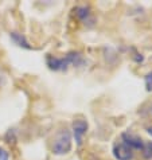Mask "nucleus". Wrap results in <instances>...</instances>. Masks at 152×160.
<instances>
[{
  "label": "nucleus",
  "instance_id": "nucleus-1",
  "mask_svg": "<svg viewBox=\"0 0 152 160\" xmlns=\"http://www.w3.org/2000/svg\"><path fill=\"white\" fill-rule=\"evenodd\" d=\"M46 63L50 70L54 72H63L68 70L70 66H81L85 63V59L81 52L78 51H70L63 57H54V55H47L46 57Z\"/></svg>",
  "mask_w": 152,
  "mask_h": 160
},
{
  "label": "nucleus",
  "instance_id": "nucleus-2",
  "mask_svg": "<svg viewBox=\"0 0 152 160\" xmlns=\"http://www.w3.org/2000/svg\"><path fill=\"white\" fill-rule=\"evenodd\" d=\"M71 144H73L71 132L69 129H66V128H62V129L58 131L57 135L54 136L51 151L54 155L62 156V155H66L71 151Z\"/></svg>",
  "mask_w": 152,
  "mask_h": 160
},
{
  "label": "nucleus",
  "instance_id": "nucleus-3",
  "mask_svg": "<svg viewBox=\"0 0 152 160\" xmlns=\"http://www.w3.org/2000/svg\"><path fill=\"white\" fill-rule=\"evenodd\" d=\"M89 129V124L85 118H75L71 124V136L74 137L75 143L79 147L84 141V136Z\"/></svg>",
  "mask_w": 152,
  "mask_h": 160
},
{
  "label": "nucleus",
  "instance_id": "nucleus-4",
  "mask_svg": "<svg viewBox=\"0 0 152 160\" xmlns=\"http://www.w3.org/2000/svg\"><path fill=\"white\" fill-rule=\"evenodd\" d=\"M112 153L116 160H132L135 156V152L131 147H128L123 141H119L113 145V149H112Z\"/></svg>",
  "mask_w": 152,
  "mask_h": 160
},
{
  "label": "nucleus",
  "instance_id": "nucleus-5",
  "mask_svg": "<svg viewBox=\"0 0 152 160\" xmlns=\"http://www.w3.org/2000/svg\"><path fill=\"white\" fill-rule=\"evenodd\" d=\"M74 15L77 16L78 20H81L85 26H93L94 24V18H93V12L89 6H78L74 10Z\"/></svg>",
  "mask_w": 152,
  "mask_h": 160
},
{
  "label": "nucleus",
  "instance_id": "nucleus-6",
  "mask_svg": "<svg viewBox=\"0 0 152 160\" xmlns=\"http://www.w3.org/2000/svg\"><path fill=\"white\" fill-rule=\"evenodd\" d=\"M121 141L127 144L128 147H131L133 151H141L143 145H144V140H143L140 136L133 135V133H129V132H124L121 135Z\"/></svg>",
  "mask_w": 152,
  "mask_h": 160
},
{
  "label": "nucleus",
  "instance_id": "nucleus-7",
  "mask_svg": "<svg viewBox=\"0 0 152 160\" xmlns=\"http://www.w3.org/2000/svg\"><path fill=\"white\" fill-rule=\"evenodd\" d=\"M10 38H11V41L16 44V46H19L22 48H27V50H30V48H31L27 38H26L23 34L16 32V31H12V32H10Z\"/></svg>",
  "mask_w": 152,
  "mask_h": 160
},
{
  "label": "nucleus",
  "instance_id": "nucleus-8",
  "mask_svg": "<svg viewBox=\"0 0 152 160\" xmlns=\"http://www.w3.org/2000/svg\"><path fill=\"white\" fill-rule=\"evenodd\" d=\"M141 155L145 160H152V141H144Z\"/></svg>",
  "mask_w": 152,
  "mask_h": 160
},
{
  "label": "nucleus",
  "instance_id": "nucleus-9",
  "mask_svg": "<svg viewBox=\"0 0 152 160\" xmlns=\"http://www.w3.org/2000/svg\"><path fill=\"white\" fill-rule=\"evenodd\" d=\"M144 81H145V89H147L148 92H151V90H152V72H149V73L145 74Z\"/></svg>",
  "mask_w": 152,
  "mask_h": 160
},
{
  "label": "nucleus",
  "instance_id": "nucleus-10",
  "mask_svg": "<svg viewBox=\"0 0 152 160\" xmlns=\"http://www.w3.org/2000/svg\"><path fill=\"white\" fill-rule=\"evenodd\" d=\"M0 160H10V152L3 147H0Z\"/></svg>",
  "mask_w": 152,
  "mask_h": 160
},
{
  "label": "nucleus",
  "instance_id": "nucleus-11",
  "mask_svg": "<svg viewBox=\"0 0 152 160\" xmlns=\"http://www.w3.org/2000/svg\"><path fill=\"white\" fill-rule=\"evenodd\" d=\"M147 133H148V135L152 137V125L151 127H148V128H147Z\"/></svg>",
  "mask_w": 152,
  "mask_h": 160
},
{
  "label": "nucleus",
  "instance_id": "nucleus-12",
  "mask_svg": "<svg viewBox=\"0 0 152 160\" xmlns=\"http://www.w3.org/2000/svg\"><path fill=\"white\" fill-rule=\"evenodd\" d=\"M151 112H152V108H151Z\"/></svg>",
  "mask_w": 152,
  "mask_h": 160
}]
</instances>
